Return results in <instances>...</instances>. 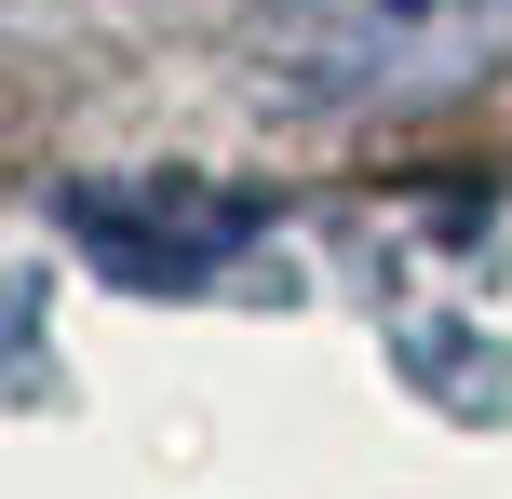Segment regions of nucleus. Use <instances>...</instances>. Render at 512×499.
I'll use <instances>...</instances> for the list:
<instances>
[{"label": "nucleus", "instance_id": "nucleus-2", "mask_svg": "<svg viewBox=\"0 0 512 499\" xmlns=\"http://www.w3.org/2000/svg\"><path fill=\"white\" fill-rule=\"evenodd\" d=\"M68 243L108 270V284L176 297V284H216V270L256 243V203H230V189H189V176H162V189L95 176V189H68Z\"/></svg>", "mask_w": 512, "mask_h": 499}, {"label": "nucleus", "instance_id": "nucleus-1", "mask_svg": "<svg viewBox=\"0 0 512 499\" xmlns=\"http://www.w3.org/2000/svg\"><path fill=\"white\" fill-rule=\"evenodd\" d=\"M512 54V0H270L256 14V81L297 108H378L445 95Z\"/></svg>", "mask_w": 512, "mask_h": 499}]
</instances>
